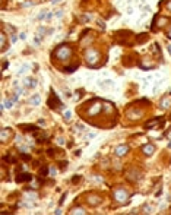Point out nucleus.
I'll return each mask as SVG.
<instances>
[{
  "label": "nucleus",
  "instance_id": "obj_1",
  "mask_svg": "<svg viewBox=\"0 0 171 215\" xmlns=\"http://www.w3.org/2000/svg\"><path fill=\"white\" fill-rule=\"evenodd\" d=\"M70 56H72V49H70L69 45H60V47L54 51V57L59 59V60H62V62L67 60Z\"/></svg>",
  "mask_w": 171,
  "mask_h": 215
},
{
  "label": "nucleus",
  "instance_id": "obj_2",
  "mask_svg": "<svg viewBox=\"0 0 171 215\" xmlns=\"http://www.w3.org/2000/svg\"><path fill=\"white\" fill-rule=\"evenodd\" d=\"M85 59H86V63L89 66L95 67L98 65V60H99V53H98L97 50L89 49V50H86V53H85Z\"/></svg>",
  "mask_w": 171,
  "mask_h": 215
},
{
  "label": "nucleus",
  "instance_id": "obj_3",
  "mask_svg": "<svg viewBox=\"0 0 171 215\" xmlns=\"http://www.w3.org/2000/svg\"><path fill=\"white\" fill-rule=\"evenodd\" d=\"M127 199H129V193L124 190L123 187H119V189H116V190H114V200H116V202H119V203H124Z\"/></svg>",
  "mask_w": 171,
  "mask_h": 215
},
{
  "label": "nucleus",
  "instance_id": "obj_4",
  "mask_svg": "<svg viewBox=\"0 0 171 215\" xmlns=\"http://www.w3.org/2000/svg\"><path fill=\"white\" fill-rule=\"evenodd\" d=\"M102 106H104V104H102L101 101H98V99L94 101V102H91V107L88 108V114H89V116H97L98 113L102 110Z\"/></svg>",
  "mask_w": 171,
  "mask_h": 215
},
{
  "label": "nucleus",
  "instance_id": "obj_5",
  "mask_svg": "<svg viewBox=\"0 0 171 215\" xmlns=\"http://www.w3.org/2000/svg\"><path fill=\"white\" fill-rule=\"evenodd\" d=\"M49 106L51 108H62V102H60V99H59V97H57L54 92H51V97H50L49 99Z\"/></svg>",
  "mask_w": 171,
  "mask_h": 215
},
{
  "label": "nucleus",
  "instance_id": "obj_6",
  "mask_svg": "<svg viewBox=\"0 0 171 215\" xmlns=\"http://www.w3.org/2000/svg\"><path fill=\"white\" fill-rule=\"evenodd\" d=\"M127 152H129V146L127 145H120V146H117V148L114 149V154L117 157H124Z\"/></svg>",
  "mask_w": 171,
  "mask_h": 215
},
{
  "label": "nucleus",
  "instance_id": "obj_7",
  "mask_svg": "<svg viewBox=\"0 0 171 215\" xmlns=\"http://www.w3.org/2000/svg\"><path fill=\"white\" fill-rule=\"evenodd\" d=\"M154 24L156 28H163V26H165V25L168 24V19L167 18H161V16H155Z\"/></svg>",
  "mask_w": 171,
  "mask_h": 215
},
{
  "label": "nucleus",
  "instance_id": "obj_8",
  "mask_svg": "<svg viewBox=\"0 0 171 215\" xmlns=\"http://www.w3.org/2000/svg\"><path fill=\"white\" fill-rule=\"evenodd\" d=\"M10 136H12V132L9 129H2L0 130V141L2 142H8L10 139Z\"/></svg>",
  "mask_w": 171,
  "mask_h": 215
},
{
  "label": "nucleus",
  "instance_id": "obj_9",
  "mask_svg": "<svg viewBox=\"0 0 171 215\" xmlns=\"http://www.w3.org/2000/svg\"><path fill=\"white\" fill-rule=\"evenodd\" d=\"M140 176H142V174L139 173L138 170H132V171L127 173V179L132 180V182H138V180H140Z\"/></svg>",
  "mask_w": 171,
  "mask_h": 215
},
{
  "label": "nucleus",
  "instance_id": "obj_10",
  "mask_svg": "<svg viewBox=\"0 0 171 215\" xmlns=\"http://www.w3.org/2000/svg\"><path fill=\"white\" fill-rule=\"evenodd\" d=\"M88 202H89V205H92V207H97V205L101 203V198L97 196V195H91V196H88Z\"/></svg>",
  "mask_w": 171,
  "mask_h": 215
},
{
  "label": "nucleus",
  "instance_id": "obj_11",
  "mask_svg": "<svg viewBox=\"0 0 171 215\" xmlns=\"http://www.w3.org/2000/svg\"><path fill=\"white\" fill-rule=\"evenodd\" d=\"M140 116H142V111H139V110H129L127 111V117H130L132 120L140 119Z\"/></svg>",
  "mask_w": 171,
  "mask_h": 215
},
{
  "label": "nucleus",
  "instance_id": "obj_12",
  "mask_svg": "<svg viewBox=\"0 0 171 215\" xmlns=\"http://www.w3.org/2000/svg\"><path fill=\"white\" fill-rule=\"evenodd\" d=\"M22 83H24L25 86H28V88H35V86H37V81L32 79V78H26V79H24Z\"/></svg>",
  "mask_w": 171,
  "mask_h": 215
},
{
  "label": "nucleus",
  "instance_id": "obj_13",
  "mask_svg": "<svg viewBox=\"0 0 171 215\" xmlns=\"http://www.w3.org/2000/svg\"><path fill=\"white\" fill-rule=\"evenodd\" d=\"M161 108H164V110H167V108L171 107V97H164L163 99H161V106H159Z\"/></svg>",
  "mask_w": 171,
  "mask_h": 215
},
{
  "label": "nucleus",
  "instance_id": "obj_14",
  "mask_svg": "<svg viewBox=\"0 0 171 215\" xmlns=\"http://www.w3.org/2000/svg\"><path fill=\"white\" fill-rule=\"evenodd\" d=\"M154 151H155V146L154 145H151V143H149V145H145V146L142 148V152H143L145 155H152Z\"/></svg>",
  "mask_w": 171,
  "mask_h": 215
},
{
  "label": "nucleus",
  "instance_id": "obj_15",
  "mask_svg": "<svg viewBox=\"0 0 171 215\" xmlns=\"http://www.w3.org/2000/svg\"><path fill=\"white\" fill-rule=\"evenodd\" d=\"M40 102H41V97L37 95V94L29 98V104H31V106H40Z\"/></svg>",
  "mask_w": 171,
  "mask_h": 215
},
{
  "label": "nucleus",
  "instance_id": "obj_16",
  "mask_svg": "<svg viewBox=\"0 0 171 215\" xmlns=\"http://www.w3.org/2000/svg\"><path fill=\"white\" fill-rule=\"evenodd\" d=\"M32 177H31V174H26V173H24V174H19L18 176V182H26V180H31Z\"/></svg>",
  "mask_w": 171,
  "mask_h": 215
},
{
  "label": "nucleus",
  "instance_id": "obj_17",
  "mask_svg": "<svg viewBox=\"0 0 171 215\" xmlns=\"http://www.w3.org/2000/svg\"><path fill=\"white\" fill-rule=\"evenodd\" d=\"M70 214L72 215H85L86 214V211H85V209H83V208H73V209H72V211H70Z\"/></svg>",
  "mask_w": 171,
  "mask_h": 215
},
{
  "label": "nucleus",
  "instance_id": "obj_18",
  "mask_svg": "<svg viewBox=\"0 0 171 215\" xmlns=\"http://www.w3.org/2000/svg\"><path fill=\"white\" fill-rule=\"evenodd\" d=\"M98 85H99L101 88H111V86H113V82H111L110 79H107V81H101V82H98Z\"/></svg>",
  "mask_w": 171,
  "mask_h": 215
},
{
  "label": "nucleus",
  "instance_id": "obj_19",
  "mask_svg": "<svg viewBox=\"0 0 171 215\" xmlns=\"http://www.w3.org/2000/svg\"><path fill=\"white\" fill-rule=\"evenodd\" d=\"M0 41H2V51L6 50V34L2 32L0 34Z\"/></svg>",
  "mask_w": 171,
  "mask_h": 215
},
{
  "label": "nucleus",
  "instance_id": "obj_20",
  "mask_svg": "<svg viewBox=\"0 0 171 215\" xmlns=\"http://www.w3.org/2000/svg\"><path fill=\"white\" fill-rule=\"evenodd\" d=\"M156 124H159V120H152V122H148V123L145 124V127H146V129H151V127H155Z\"/></svg>",
  "mask_w": 171,
  "mask_h": 215
},
{
  "label": "nucleus",
  "instance_id": "obj_21",
  "mask_svg": "<svg viewBox=\"0 0 171 215\" xmlns=\"http://www.w3.org/2000/svg\"><path fill=\"white\" fill-rule=\"evenodd\" d=\"M35 138L38 139V141H45L47 139V133H35Z\"/></svg>",
  "mask_w": 171,
  "mask_h": 215
},
{
  "label": "nucleus",
  "instance_id": "obj_22",
  "mask_svg": "<svg viewBox=\"0 0 171 215\" xmlns=\"http://www.w3.org/2000/svg\"><path fill=\"white\" fill-rule=\"evenodd\" d=\"M13 99H8V101H5L3 102V108H12V106H13Z\"/></svg>",
  "mask_w": 171,
  "mask_h": 215
},
{
  "label": "nucleus",
  "instance_id": "obj_23",
  "mask_svg": "<svg viewBox=\"0 0 171 215\" xmlns=\"http://www.w3.org/2000/svg\"><path fill=\"white\" fill-rule=\"evenodd\" d=\"M154 212V208L149 207V205H145L143 207V214H152Z\"/></svg>",
  "mask_w": 171,
  "mask_h": 215
},
{
  "label": "nucleus",
  "instance_id": "obj_24",
  "mask_svg": "<svg viewBox=\"0 0 171 215\" xmlns=\"http://www.w3.org/2000/svg\"><path fill=\"white\" fill-rule=\"evenodd\" d=\"M104 110H106L107 113H111L114 108L111 107V104H110V102H104Z\"/></svg>",
  "mask_w": 171,
  "mask_h": 215
},
{
  "label": "nucleus",
  "instance_id": "obj_25",
  "mask_svg": "<svg viewBox=\"0 0 171 215\" xmlns=\"http://www.w3.org/2000/svg\"><path fill=\"white\" fill-rule=\"evenodd\" d=\"M3 29H6V31H9V32L12 34V32H15V28L13 26H9V25L6 24H3Z\"/></svg>",
  "mask_w": 171,
  "mask_h": 215
},
{
  "label": "nucleus",
  "instance_id": "obj_26",
  "mask_svg": "<svg viewBox=\"0 0 171 215\" xmlns=\"http://www.w3.org/2000/svg\"><path fill=\"white\" fill-rule=\"evenodd\" d=\"M26 69H28V65H24V66H22L21 69H19V70H18V75L25 73V72H26Z\"/></svg>",
  "mask_w": 171,
  "mask_h": 215
},
{
  "label": "nucleus",
  "instance_id": "obj_27",
  "mask_svg": "<svg viewBox=\"0 0 171 215\" xmlns=\"http://www.w3.org/2000/svg\"><path fill=\"white\" fill-rule=\"evenodd\" d=\"M47 15H49V13H47L45 10H42L40 15H38V19H44V18H47Z\"/></svg>",
  "mask_w": 171,
  "mask_h": 215
},
{
  "label": "nucleus",
  "instance_id": "obj_28",
  "mask_svg": "<svg viewBox=\"0 0 171 215\" xmlns=\"http://www.w3.org/2000/svg\"><path fill=\"white\" fill-rule=\"evenodd\" d=\"M24 92H25V89H24V88H19V86H18V88H16V94H18V95H22Z\"/></svg>",
  "mask_w": 171,
  "mask_h": 215
},
{
  "label": "nucleus",
  "instance_id": "obj_29",
  "mask_svg": "<svg viewBox=\"0 0 171 215\" xmlns=\"http://www.w3.org/2000/svg\"><path fill=\"white\" fill-rule=\"evenodd\" d=\"M76 127H78V130H81V132H82V130H85V126H83L82 123H78V124H76Z\"/></svg>",
  "mask_w": 171,
  "mask_h": 215
},
{
  "label": "nucleus",
  "instance_id": "obj_30",
  "mask_svg": "<svg viewBox=\"0 0 171 215\" xmlns=\"http://www.w3.org/2000/svg\"><path fill=\"white\" fill-rule=\"evenodd\" d=\"M70 117H72V113H70V111H65V119H66V120H69Z\"/></svg>",
  "mask_w": 171,
  "mask_h": 215
},
{
  "label": "nucleus",
  "instance_id": "obj_31",
  "mask_svg": "<svg viewBox=\"0 0 171 215\" xmlns=\"http://www.w3.org/2000/svg\"><path fill=\"white\" fill-rule=\"evenodd\" d=\"M62 15H63V12H62V10H57L56 13H54V16H56V18H60Z\"/></svg>",
  "mask_w": 171,
  "mask_h": 215
},
{
  "label": "nucleus",
  "instance_id": "obj_32",
  "mask_svg": "<svg viewBox=\"0 0 171 215\" xmlns=\"http://www.w3.org/2000/svg\"><path fill=\"white\" fill-rule=\"evenodd\" d=\"M57 142H59V145H65V139H63V138H59Z\"/></svg>",
  "mask_w": 171,
  "mask_h": 215
},
{
  "label": "nucleus",
  "instance_id": "obj_33",
  "mask_svg": "<svg viewBox=\"0 0 171 215\" xmlns=\"http://www.w3.org/2000/svg\"><path fill=\"white\" fill-rule=\"evenodd\" d=\"M81 21H83V22H88V21H89V16H81Z\"/></svg>",
  "mask_w": 171,
  "mask_h": 215
},
{
  "label": "nucleus",
  "instance_id": "obj_34",
  "mask_svg": "<svg viewBox=\"0 0 171 215\" xmlns=\"http://www.w3.org/2000/svg\"><path fill=\"white\" fill-rule=\"evenodd\" d=\"M19 38H21V40H25V38H26V34H25V32L19 34Z\"/></svg>",
  "mask_w": 171,
  "mask_h": 215
},
{
  "label": "nucleus",
  "instance_id": "obj_35",
  "mask_svg": "<svg viewBox=\"0 0 171 215\" xmlns=\"http://www.w3.org/2000/svg\"><path fill=\"white\" fill-rule=\"evenodd\" d=\"M88 139H92V138H95V133H88V136H86Z\"/></svg>",
  "mask_w": 171,
  "mask_h": 215
},
{
  "label": "nucleus",
  "instance_id": "obj_36",
  "mask_svg": "<svg viewBox=\"0 0 171 215\" xmlns=\"http://www.w3.org/2000/svg\"><path fill=\"white\" fill-rule=\"evenodd\" d=\"M31 5H34V2H26V3H24V6H31Z\"/></svg>",
  "mask_w": 171,
  "mask_h": 215
},
{
  "label": "nucleus",
  "instance_id": "obj_37",
  "mask_svg": "<svg viewBox=\"0 0 171 215\" xmlns=\"http://www.w3.org/2000/svg\"><path fill=\"white\" fill-rule=\"evenodd\" d=\"M167 9L171 12V2H168V3H167Z\"/></svg>",
  "mask_w": 171,
  "mask_h": 215
},
{
  "label": "nucleus",
  "instance_id": "obj_38",
  "mask_svg": "<svg viewBox=\"0 0 171 215\" xmlns=\"http://www.w3.org/2000/svg\"><path fill=\"white\" fill-rule=\"evenodd\" d=\"M127 13H129V15H132V13H133V9L129 8V9H127Z\"/></svg>",
  "mask_w": 171,
  "mask_h": 215
},
{
  "label": "nucleus",
  "instance_id": "obj_39",
  "mask_svg": "<svg viewBox=\"0 0 171 215\" xmlns=\"http://www.w3.org/2000/svg\"><path fill=\"white\" fill-rule=\"evenodd\" d=\"M59 2H62V0H53V3L56 5V3H59Z\"/></svg>",
  "mask_w": 171,
  "mask_h": 215
},
{
  "label": "nucleus",
  "instance_id": "obj_40",
  "mask_svg": "<svg viewBox=\"0 0 171 215\" xmlns=\"http://www.w3.org/2000/svg\"><path fill=\"white\" fill-rule=\"evenodd\" d=\"M167 35H168V38H171V29L168 31V34H167Z\"/></svg>",
  "mask_w": 171,
  "mask_h": 215
},
{
  "label": "nucleus",
  "instance_id": "obj_41",
  "mask_svg": "<svg viewBox=\"0 0 171 215\" xmlns=\"http://www.w3.org/2000/svg\"><path fill=\"white\" fill-rule=\"evenodd\" d=\"M168 51H170V53H171V45H168Z\"/></svg>",
  "mask_w": 171,
  "mask_h": 215
},
{
  "label": "nucleus",
  "instance_id": "obj_42",
  "mask_svg": "<svg viewBox=\"0 0 171 215\" xmlns=\"http://www.w3.org/2000/svg\"><path fill=\"white\" fill-rule=\"evenodd\" d=\"M168 146H170V148H171V142H170V143H168Z\"/></svg>",
  "mask_w": 171,
  "mask_h": 215
}]
</instances>
